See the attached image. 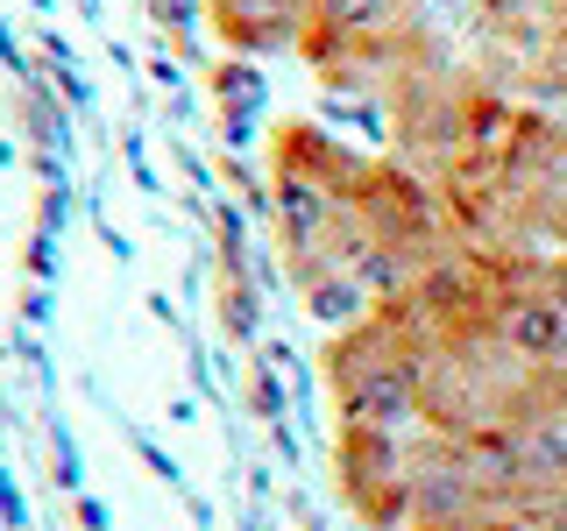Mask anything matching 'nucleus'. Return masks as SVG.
<instances>
[{
    "mask_svg": "<svg viewBox=\"0 0 567 531\" xmlns=\"http://www.w3.org/2000/svg\"><path fill=\"white\" fill-rule=\"evenodd\" d=\"M270 212L284 277L327 326L369 319L461 248L433 177L348 149L312 121H284L270 135Z\"/></svg>",
    "mask_w": 567,
    "mask_h": 531,
    "instance_id": "nucleus-1",
    "label": "nucleus"
},
{
    "mask_svg": "<svg viewBox=\"0 0 567 531\" xmlns=\"http://www.w3.org/2000/svg\"><path fill=\"white\" fill-rule=\"evenodd\" d=\"M560 418H567V376H560Z\"/></svg>",
    "mask_w": 567,
    "mask_h": 531,
    "instance_id": "nucleus-2",
    "label": "nucleus"
}]
</instances>
